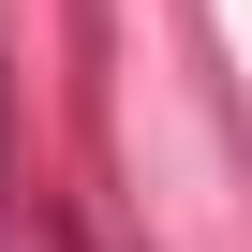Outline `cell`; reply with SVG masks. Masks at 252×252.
<instances>
[]
</instances>
